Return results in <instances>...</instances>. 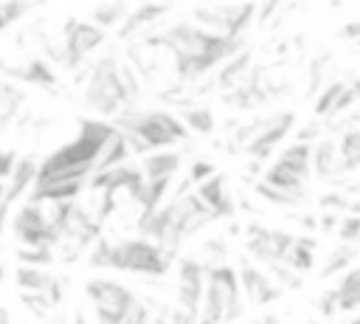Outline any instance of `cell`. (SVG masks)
<instances>
[{
  "label": "cell",
  "mask_w": 360,
  "mask_h": 324,
  "mask_svg": "<svg viewBox=\"0 0 360 324\" xmlns=\"http://www.w3.org/2000/svg\"><path fill=\"white\" fill-rule=\"evenodd\" d=\"M278 161H284L287 166H292L304 180H309V175H312V144H292V147H287L281 155H278Z\"/></svg>",
  "instance_id": "d4e9b609"
},
{
  "label": "cell",
  "mask_w": 360,
  "mask_h": 324,
  "mask_svg": "<svg viewBox=\"0 0 360 324\" xmlns=\"http://www.w3.org/2000/svg\"><path fill=\"white\" fill-rule=\"evenodd\" d=\"M338 225V211H326L321 220H318V228H323V231H329V228H335Z\"/></svg>",
  "instance_id": "ee69618b"
},
{
  "label": "cell",
  "mask_w": 360,
  "mask_h": 324,
  "mask_svg": "<svg viewBox=\"0 0 360 324\" xmlns=\"http://www.w3.org/2000/svg\"><path fill=\"white\" fill-rule=\"evenodd\" d=\"M264 183L273 186V189L295 192V194H304V186H307V180H304L292 166H287L284 161H276V163L264 172Z\"/></svg>",
  "instance_id": "ac0fdd59"
},
{
  "label": "cell",
  "mask_w": 360,
  "mask_h": 324,
  "mask_svg": "<svg viewBox=\"0 0 360 324\" xmlns=\"http://www.w3.org/2000/svg\"><path fill=\"white\" fill-rule=\"evenodd\" d=\"M73 324H90V321H87L84 313H76V316H73Z\"/></svg>",
  "instance_id": "c3c4849f"
},
{
  "label": "cell",
  "mask_w": 360,
  "mask_h": 324,
  "mask_svg": "<svg viewBox=\"0 0 360 324\" xmlns=\"http://www.w3.org/2000/svg\"><path fill=\"white\" fill-rule=\"evenodd\" d=\"M84 296L93 304L96 321L98 324H121L127 318V313L141 301L135 296V290H129L127 285L107 279V276H93L84 282Z\"/></svg>",
  "instance_id": "277c9868"
},
{
  "label": "cell",
  "mask_w": 360,
  "mask_h": 324,
  "mask_svg": "<svg viewBox=\"0 0 360 324\" xmlns=\"http://www.w3.org/2000/svg\"><path fill=\"white\" fill-rule=\"evenodd\" d=\"M163 11H166L163 3H146V6H141V8H135V11H129V14L124 17V23L118 25V37H121V39H129L132 34H138V31L149 28L155 20H160Z\"/></svg>",
  "instance_id": "e0dca14e"
},
{
  "label": "cell",
  "mask_w": 360,
  "mask_h": 324,
  "mask_svg": "<svg viewBox=\"0 0 360 324\" xmlns=\"http://www.w3.org/2000/svg\"><path fill=\"white\" fill-rule=\"evenodd\" d=\"M180 169V152H169V149H158L149 152L141 161V172L146 180H160V177H174V172Z\"/></svg>",
  "instance_id": "2e32d148"
},
{
  "label": "cell",
  "mask_w": 360,
  "mask_h": 324,
  "mask_svg": "<svg viewBox=\"0 0 360 324\" xmlns=\"http://www.w3.org/2000/svg\"><path fill=\"white\" fill-rule=\"evenodd\" d=\"M143 180H146V177H143L141 166L127 161V163H118V166H112V169L93 172L90 180H87V186H90V192H104V194H112V197H115L118 192L135 194Z\"/></svg>",
  "instance_id": "8fae6325"
},
{
  "label": "cell",
  "mask_w": 360,
  "mask_h": 324,
  "mask_svg": "<svg viewBox=\"0 0 360 324\" xmlns=\"http://www.w3.org/2000/svg\"><path fill=\"white\" fill-rule=\"evenodd\" d=\"M194 194L202 200V206L214 214V220H231L236 214V200L228 192V180L217 172L214 177H208L205 183L194 186Z\"/></svg>",
  "instance_id": "4fadbf2b"
},
{
  "label": "cell",
  "mask_w": 360,
  "mask_h": 324,
  "mask_svg": "<svg viewBox=\"0 0 360 324\" xmlns=\"http://www.w3.org/2000/svg\"><path fill=\"white\" fill-rule=\"evenodd\" d=\"M338 237L346 245H357L360 242V214H346L338 223Z\"/></svg>",
  "instance_id": "836d02e7"
},
{
  "label": "cell",
  "mask_w": 360,
  "mask_h": 324,
  "mask_svg": "<svg viewBox=\"0 0 360 324\" xmlns=\"http://www.w3.org/2000/svg\"><path fill=\"white\" fill-rule=\"evenodd\" d=\"M338 144L332 138H323L312 144V172L315 177H332L338 172Z\"/></svg>",
  "instance_id": "ffe728a7"
},
{
  "label": "cell",
  "mask_w": 360,
  "mask_h": 324,
  "mask_svg": "<svg viewBox=\"0 0 360 324\" xmlns=\"http://www.w3.org/2000/svg\"><path fill=\"white\" fill-rule=\"evenodd\" d=\"M245 313V296L239 285V273L233 265H211L205 279V293L200 304V324H228Z\"/></svg>",
  "instance_id": "6da1fadb"
},
{
  "label": "cell",
  "mask_w": 360,
  "mask_h": 324,
  "mask_svg": "<svg viewBox=\"0 0 360 324\" xmlns=\"http://www.w3.org/2000/svg\"><path fill=\"white\" fill-rule=\"evenodd\" d=\"M0 324H11V316H8V310L0 304Z\"/></svg>",
  "instance_id": "7dc6e473"
},
{
  "label": "cell",
  "mask_w": 360,
  "mask_h": 324,
  "mask_svg": "<svg viewBox=\"0 0 360 324\" xmlns=\"http://www.w3.org/2000/svg\"><path fill=\"white\" fill-rule=\"evenodd\" d=\"M129 147H127V138L121 135V132H115V138L101 149V155H98V161H96V172H101V169H112V166H118V163H127L129 161Z\"/></svg>",
  "instance_id": "484cf974"
},
{
  "label": "cell",
  "mask_w": 360,
  "mask_h": 324,
  "mask_svg": "<svg viewBox=\"0 0 360 324\" xmlns=\"http://www.w3.org/2000/svg\"><path fill=\"white\" fill-rule=\"evenodd\" d=\"M292 124H295V113H290V110H281V113H276V116H270V118H264V127H262V132L245 147V155L250 158V161H267L270 158V152L290 135V130H292Z\"/></svg>",
  "instance_id": "30bf717a"
},
{
  "label": "cell",
  "mask_w": 360,
  "mask_h": 324,
  "mask_svg": "<svg viewBox=\"0 0 360 324\" xmlns=\"http://www.w3.org/2000/svg\"><path fill=\"white\" fill-rule=\"evenodd\" d=\"M169 324H200V321H197V316L186 313L183 307H172L169 310Z\"/></svg>",
  "instance_id": "60d3db41"
},
{
  "label": "cell",
  "mask_w": 360,
  "mask_h": 324,
  "mask_svg": "<svg viewBox=\"0 0 360 324\" xmlns=\"http://www.w3.org/2000/svg\"><path fill=\"white\" fill-rule=\"evenodd\" d=\"M315 310H318V316H323V318H332V316L338 313V293H335V287L318 296Z\"/></svg>",
  "instance_id": "8d00e7d4"
},
{
  "label": "cell",
  "mask_w": 360,
  "mask_h": 324,
  "mask_svg": "<svg viewBox=\"0 0 360 324\" xmlns=\"http://www.w3.org/2000/svg\"><path fill=\"white\" fill-rule=\"evenodd\" d=\"M6 217H8V203H6V183L0 180V231L6 225Z\"/></svg>",
  "instance_id": "7bdbcfd3"
},
{
  "label": "cell",
  "mask_w": 360,
  "mask_h": 324,
  "mask_svg": "<svg viewBox=\"0 0 360 324\" xmlns=\"http://www.w3.org/2000/svg\"><path fill=\"white\" fill-rule=\"evenodd\" d=\"M107 34L104 28H98L96 23H84V20H68L65 23V45H62V62L68 68H79L93 51H98L104 45Z\"/></svg>",
  "instance_id": "ba28073f"
},
{
  "label": "cell",
  "mask_w": 360,
  "mask_h": 324,
  "mask_svg": "<svg viewBox=\"0 0 360 324\" xmlns=\"http://www.w3.org/2000/svg\"><path fill=\"white\" fill-rule=\"evenodd\" d=\"M343 324H360V316H357V318H349V321H343Z\"/></svg>",
  "instance_id": "681fc988"
},
{
  "label": "cell",
  "mask_w": 360,
  "mask_h": 324,
  "mask_svg": "<svg viewBox=\"0 0 360 324\" xmlns=\"http://www.w3.org/2000/svg\"><path fill=\"white\" fill-rule=\"evenodd\" d=\"M214 175H217V166H214L211 161H202V158H197V161L191 163V169H188L191 186H200V183H205V180L214 177Z\"/></svg>",
  "instance_id": "d590c367"
},
{
  "label": "cell",
  "mask_w": 360,
  "mask_h": 324,
  "mask_svg": "<svg viewBox=\"0 0 360 324\" xmlns=\"http://www.w3.org/2000/svg\"><path fill=\"white\" fill-rule=\"evenodd\" d=\"M152 324H169V307H163L160 313L152 316Z\"/></svg>",
  "instance_id": "f6af8a7d"
},
{
  "label": "cell",
  "mask_w": 360,
  "mask_h": 324,
  "mask_svg": "<svg viewBox=\"0 0 360 324\" xmlns=\"http://www.w3.org/2000/svg\"><path fill=\"white\" fill-rule=\"evenodd\" d=\"M37 175H39V161H37L34 155H20L17 163H14V169H11V175L6 177V180H8V183H6V203H8V208H11V203H17L25 192L34 189Z\"/></svg>",
  "instance_id": "9a60e30c"
},
{
  "label": "cell",
  "mask_w": 360,
  "mask_h": 324,
  "mask_svg": "<svg viewBox=\"0 0 360 324\" xmlns=\"http://www.w3.org/2000/svg\"><path fill=\"white\" fill-rule=\"evenodd\" d=\"M354 256H357V245H340V248H335L332 254H329V259H326V265L321 268V276L323 279H329V276H335L338 270H346L352 262H354Z\"/></svg>",
  "instance_id": "f1b7e54d"
},
{
  "label": "cell",
  "mask_w": 360,
  "mask_h": 324,
  "mask_svg": "<svg viewBox=\"0 0 360 324\" xmlns=\"http://www.w3.org/2000/svg\"><path fill=\"white\" fill-rule=\"evenodd\" d=\"M17 158H20V155H17L14 149H0V180L11 175V169H14Z\"/></svg>",
  "instance_id": "ab89813d"
},
{
  "label": "cell",
  "mask_w": 360,
  "mask_h": 324,
  "mask_svg": "<svg viewBox=\"0 0 360 324\" xmlns=\"http://www.w3.org/2000/svg\"><path fill=\"white\" fill-rule=\"evenodd\" d=\"M295 242V234L290 231H278V228H267L262 223H248L245 225V245H248V254L264 265H273V262H284V256L290 254Z\"/></svg>",
  "instance_id": "52a82bcc"
},
{
  "label": "cell",
  "mask_w": 360,
  "mask_h": 324,
  "mask_svg": "<svg viewBox=\"0 0 360 324\" xmlns=\"http://www.w3.org/2000/svg\"><path fill=\"white\" fill-rule=\"evenodd\" d=\"M121 135H135L149 149H160V147L186 141L188 138V130H186V124L177 116H172L166 110H143L138 127L132 132H121Z\"/></svg>",
  "instance_id": "8992f818"
},
{
  "label": "cell",
  "mask_w": 360,
  "mask_h": 324,
  "mask_svg": "<svg viewBox=\"0 0 360 324\" xmlns=\"http://www.w3.org/2000/svg\"><path fill=\"white\" fill-rule=\"evenodd\" d=\"M315 248H318V242L312 237L301 234V237H295V242H292V248H290V254L284 256L281 265L292 268L295 273H307V270L315 268Z\"/></svg>",
  "instance_id": "d6986e66"
},
{
  "label": "cell",
  "mask_w": 360,
  "mask_h": 324,
  "mask_svg": "<svg viewBox=\"0 0 360 324\" xmlns=\"http://www.w3.org/2000/svg\"><path fill=\"white\" fill-rule=\"evenodd\" d=\"M357 118H360V113H357Z\"/></svg>",
  "instance_id": "816d5d0a"
},
{
  "label": "cell",
  "mask_w": 360,
  "mask_h": 324,
  "mask_svg": "<svg viewBox=\"0 0 360 324\" xmlns=\"http://www.w3.org/2000/svg\"><path fill=\"white\" fill-rule=\"evenodd\" d=\"M253 192L264 200V203H273V206H284V208H292V206H298L307 194H295V192H284V189H273V186H267L264 180H259L256 186H253Z\"/></svg>",
  "instance_id": "83f0119b"
},
{
  "label": "cell",
  "mask_w": 360,
  "mask_h": 324,
  "mask_svg": "<svg viewBox=\"0 0 360 324\" xmlns=\"http://www.w3.org/2000/svg\"><path fill=\"white\" fill-rule=\"evenodd\" d=\"M270 268V276H273V282L284 290V287H301L304 285V279H301V273H295L292 268H287V265H281V262H273V265H267Z\"/></svg>",
  "instance_id": "d6a6232c"
},
{
  "label": "cell",
  "mask_w": 360,
  "mask_h": 324,
  "mask_svg": "<svg viewBox=\"0 0 360 324\" xmlns=\"http://www.w3.org/2000/svg\"><path fill=\"white\" fill-rule=\"evenodd\" d=\"M321 206H323V208H335V211H346V208L352 206V200H349V197H343L340 192H338V194H335V192H329V194H323V197H321Z\"/></svg>",
  "instance_id": "f35d334b"
},
{
  "label": "cell",
  "mask_w": 360,
  "mask_h": 324,
  "mask_svg": "<svg viewBox=\"0 0 360 324\" xmlns=\"http://www.w3.org/2000/svg\"><path fill=\"white\" fill-rule=\"evenodd\" d=\"M312 324H315V321H312Z\"/></svg>",
  "instance_id": "f5cc1de1"
},
{
  "label": "cell",
  "mask_w": 360,
  "mask_h": 324,
  "mask_svg": "<svg viewBox=\"0 0 360 324\" xmlns=\"http://www.w3.org/2000/svg\"><path fill=\"white\" fill-rule=\"evenodd\" d=\"M6 73H8L11 79H22V82H28V85H34V87H42V90H48V93H56V90H59V79H56L53 68H51L45 59H39V56L25 59L22 65H8Z\"/></svg>",
  "instance_id": "5bb4252c"
},
{
  "label": "cell",
  "mask_w": 360,
  "mask_h": 324,
  "mask_svg": "<svg viewBox=\"0 0 360 324\" xmlns=\"http://www.w3.org/2000/svg\"><path fill=\"white\" fill-rule=\"evenodd\" d=\"M121 324H152V310H149V304H146V301H138V304L127 313V318H124Z\"/></svg>",
  "instance_id": "74e56055"
},
{
  "label": "cell",
  "mask_w": 360,
  "mask_h": 324,
  "mask_svg": "<svg viewBox=\"0 0 360 324\" xmlns=\"http://www.w3.org/2000/svg\"><path fill=\"white\" fill-rule=\"evenodd\" d=\"M84 101L101 113V116H118L124 107H135V101L129 99L124 79H121V65L115 62L112 54L98 56L90 70H87V87H84Z\"/></svg>",
  "instance_id": "7a4b0ae2"
},
{
  "label": "cell",
  "mask_w": 360,
  "mask_h": 324,
  "mask_svg": "<svg viewBox=\"0 0 360 324\" xmlns=\"http://www.w3.org/2000/svg\"><path fill=\"white\" fill-rule=\"evenodd\" d=\"M276 6H278V0H267V3H264V11H262V20H264L267 14H273V8H276Z\"/></svg>",
  "instance_id": "bcb514c9"
},
{
  "label": "cell",
  "mask_w": 360,
  "mask_h": 324,
  "mask_svg": "<svg viewBox=\"0 0 360 324\" xmlns=\"http://www.w3.org/2000/svg\"><path fill=\"white\" fill-rule=\"evenodd\" d=\"M51 282H53V276L42 268H34V265L14 268V285L20 287V293H45Z\"/></svg>",
  "instance_id": "7402d4cb"
},
{
  "label": "cell",
  "mask_w": 360,
  "mask_h": 324,
  "mask_svg": "<svg viewBox=\"0 0 360 324\" xmlns=\"http://www.w3.org/2000/svg\"><path fill=\"white\" fill-rule=\"evenodd\" d=\"M127 14H129V11L124 8V3H107V6H98V8L93 11V23H96L98 28H112V25H121Z\"/></svg>",
  "instance_id": "f546056e"
},
{
  "label": "cell",
  "mask_w": 360,
  "mask_h": 324,
  "mask_svg": "<svg viewBox=\"0 0 360 324\" xmlns=\"http://www.w3.org/2000/svg\"><path fill=\"white\" fill-rule=\"evenodd\" d=\"M236 273H239L242 296H245L250 304H270V301H276V299L281 296V287H278L270 276H264L253 262H248V256H242Z\"/></svg>",
  "instance_id": "7c38bea8"
},
{
  "label": "cell",
  "mask_w": 360,
  "mask_h": 324,
  "mask_svg": "<svg viewBox=\"0 0 360 324\" xmlns=\"http://www.w3.org/2000/svg\"><path fill=\"white\" fill-rule=\"evenodd\" d=\"M22 101H25L22 90L17 85H11L8 79H0V127L8 124L17 116V110L22 107Z\"/></svg>",
  "instance_id": "4316f807"
},
{
  "label": "cell",
  "mask_w": 360,
  "mask_h": 324,
  "mask_svg": "<svg viewBox=\"0 0 360 324\" xmlns=\"http://www.w3.org/2000/svg\"><path fill=\"white\" fill-rule=\"evenodd\" d=\"M340 37L360 42V20H352V23H346V25H340Z\"/></svg>",
  "instance_id": "b9f144b4"
},
{
  "label": "cell",
  "mask_w": 360,
  "mask_h": 324,
  "mask_svg": "<svg viewBox=\"0 0 360 324\" xmlns=\"http://www.w3.org/2000/svg\"><path fill=\"white\" fill-rule=\"evenodd\" d=\"M346 90V82H332L321 96H318V101H315V116H332V107L338 104V99H340V93Z\"/></svg>",
  "instance_id": "4dcf8cb0"
},
{
  "label": "cell",
  "mask_w": 360,
  "mask_h": 324,
  "mask_svg": "<svg viewBox=\"0 0 360 324\" xmlns=\"http://www.w3.org/2000/svg\"><path fill=\"white\" fill-rule=\"evenodd\" d=\"M177 118L186 124V130H191L197 135H211L214 132V113L208 107H194V104L180 107Z\"/></svg>",
  "instance_id": "cb8c5ba5"
},
{
  "label": "cell",
  "mask_w": 360,
  "mask_h": 324,
  "mask_svg": "<svg viewBox=\"0 0 360 324\" xmlns=\"http://www.w3.org/2000/svg\"><path fill=\"white\" fill-rule=\"evenodd\" d=\"M256 6L253 3H242V6H222V8H200L194 17L200 25H205L214 34L222 37H242L245 28L253 20Z\"/></svg>",
  "instance_id": "9c48e42d"
},
{
  "label": "cell",
  "mask_w": 360,
  "mask_h": 324,
  "mask_svg": "<svg viewBox=\"0 0 360 324\" xmlns=\"http://www.w3.org/2000/svg\"><path fill=\"white\" fill-rule=\"evenodd\" d=\"M335 3H343V0H335Z\"/></svg>",
  "instance_id": "f907efd6"
},
{
  "label": "cell",
  "mask_w": 360,
  "mask_h": 324,
  "mask_svg": "<svg viewBox=\"0 0 360 324\" xmlns=\"http://www.w3.org/2000/svg\"><path fill=\"white\" fill-rule=\"evenodd\" d=\"M338 293V310H357L360 307V265L343 273V279L335 285Z\"/></svg>",
  "instance_id": "603a6c76"
},
{
  "label": "cell",
  "mask_w": 360,
  "mask_h": 324,
  "mask_svg": "<svg viewBox=\"0 0 360 324\" xmlns=\"http://www.w3.org/2000/svg\"><path fill=\"white\" fill-rule=\"evenodd\" d=\"M20 299H22V304H25L34 316H39V318H45L48 310H53V304H51V299H48L45 293H20Z\"/></svg>",
  "instance_id": "e575fe53"
},
{
  "label": "cell",
  "mask_w": 360,
  "mask_h": 324,
  "mask_svg": "<svg viewBox=\"0 0 360 324\" xmlns=\"http://www.w3.org/2000/svg\"><path fill=\"white\" fill-rule=\"evenodd\" d=\"M248 68H250V54L248 51H239L236 56H231L225 65H222V70H219V76H217V85L222 87V90H233V87H239L248 76Z\"/></svg>",
  "instance_id": "44dd1931"
},
{
  "label": "cell",
  "mask_w": 360,
  "mask_h": 324,
  "mask_svg": "<svg viewBox=\"0 0 360 324\" xmlns=\"http://www.w3.org/2000/svg\"><path fill=\"white\" fill-rule=\"evenodd\" d=\"M11 231L22 248H56L59 245V231L48 223L42 203L25 200V206H20L11 217Z\"/></svg>",
  "instance_id": "5b68a950"
},
{
  "label": "cell",
  "mask_w": 360,
  "mask_h": 324,
  "mask_svg": "<svg viewBox=\"0 0 360 324\" xmlns=\"http://www.w3.org/2000/svg\"><path fill=\"white\" fill-rule=\"evenodd\" d=\"M172 259L166 251L143 237L135 239H118L110 245V270H127V273H141V276H163L169 270Z\"/></svg>",
  "instance_id": "3957f363"
},
{
  "label": "cell",
  "mask_w": 360,
  "mask_h": 324,
  "mask_svg": "<svg viewBox=\"0 0 360 324\" xmlns=\"http://www.w3.org/2000/svg\"><path fill=\"white\" fill-rule=\"evenodd\" d=\"M17 262L20 265H34V268H45L53 262V248H17Z\"/></svg>",
  "instance_id": "1f68e13d"
}]
</instances>
